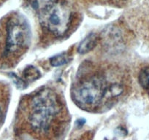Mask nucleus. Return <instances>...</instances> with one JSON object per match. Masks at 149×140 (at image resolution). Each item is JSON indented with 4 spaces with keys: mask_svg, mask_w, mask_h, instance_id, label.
I'll list each match as a JSON object with an SVG mask.
<instances>
[{
    "mask_svg": "<svg viewBox=\"0 0 149 140\" xmlns=\"http://www.w3.org/2000/svg\"><path fill=\"white\" fill-rule=\"evenodd\" d=\"M70 58L67 53H61L58 55L53 56L50 59L51 66L53 67H60V66L64 65L70 61Z\"/></svg>",
    "mask_w": 149,
    "mask_h": 140,
    "instance_id": "0eeeda50",
    "label": "nucleus"
},
{
    "mask_svg": "<svg viewBox=\"0 0 149 140\" xmlns=\"http://www.w3.org/2000/svg\"><path fill=\"white\" fill-rule=\"evenodd\" d=\"M40 22L44 29L56 37L64 35L69 30L72 12L65 3L54 2L40 11Z\"/></svg>",
    "mask_w": 149,
    "mask_h": 140,
    "instance_id": "20e7f679",
    "label": "nucleus"
},
{
    "mask_svg": "<svg viewBox=\"0 0 149 140\" xmlns=\"http://www.w3.org/2000/svg\"><path fill=\"white\" fill-rule=\"evenodd\" d=\"M24 78L28 80H34L40 78V72L32 66H29L25 69L24 72Z\"/></svg>",
    "mask_w": 149,
    "mask_h": 140,
    "instance_id": "1a4fd4ad",
    "label": "nucleus"
},
{
    "mask_svg": "<svg viewBox=\"0 0 149 140\" xmlns=\"http://www.w3.org/2000/svg\"><path fill=\"white\" fill-rule=\"evenodd\" d=\"M138 80L144 89L149 91V67H145L140 71Z\"/></svg>",
    "mask_w": 149,
    "mask_h": 140,
    "instance_id": "6e6552de",
    "label": "nucleus"
},
{
    "mask_svg": "<svg viewBox=\"0 0 149 140\" xmlns=\"http://www.w3.org/2000/svg\"><path fill=\"white\" fill-rule=\"evenodd\" d=\"M33 9L37 11H41L49 5L56 2L57 0H28Z\"/></svg>",
    "mask_w": 149,
    "mask_h": 140,
    "instance_id": "423d86ee",
    "label": "nucleus"
},
{
    "mask_svg": "<svg viewBox=\"0 0 149 140\" xmlns=\"http://www.w3.org/2000/svg\"><path fill=\"white\" fill-rule=\"evenodd\" d=\"M2 104H3V101H2V99H1V96H0V125L3 122L4 116H5L4 105H2Z\"/></svg>",
    "mask_w": 149,
    "mask_h": 140,
    "instance_id": "9d476101",
    "label": "nucleus"
},
{
    "mask_svg": "<svg viewBox=\"0 0 149 140\" xmlns=\"http://www.w3.org/2000/svg\"><path fill=\"white\" fill-rule=\"evenodd\" d=\"M97 37L96 34H91L84 40H83L79 44L78 48V52L81 54H85L91 51L97 43Z\"/></svg>",
    "mask_w": 149,
    "mask_h": 140,
    "instance_id": "39448f33",
    "label": "nucleus"
},
{
    "mask_svg": "<svg viewBox=\"0 0 149 140\" xmlns=\"http://www.w3.org/2000/svg\"><path fill=\"white\" fill-rule=\"evenodd\" d=\"M15 127L18 140H61L67 127L63 104L55 91L42 88L28 100Z\"/></svg>",
    "mask_w": 149,
    "mask_h": 140,
    "instance_id": "f257e3e1",
    "label": "nucleus"
},
{
    "mask_svg": "<svg viewBox=\"0 0 149 140\" xmlns=\"http://www.w3.org/2000/svg\"><path fill=\"white\" fill-rule=\"evenodd\" d=\"M30 41V31L26 22L20 17L13 18L8 21L6 37L1 58H15L28 47Z\"/></svg>",
    "mask_w": 149,
    "mask_h": 140,
    "instance_id": "7ed1b4c3",
    "label": "nucleus"
},
{
    "mask_svg": "<svg viewBox=\"0 0 149 140\" xmlns=\"http://www.w3.org/2000/svg\"><path fill=\"white\" fill-rule=\"evenodd\" d=\"M123 88L118 82L109 83L103 74L96 73L84 78L74 88L72 96L81 107H97L104 99L116 98L121 94Z\"/></svg>",
    "mask_w": 149,
    "mask_h": 140,
    "instance_id": "f03ea898",
    "label": "nucleus"
}]
</instances>
